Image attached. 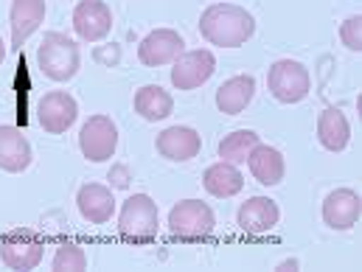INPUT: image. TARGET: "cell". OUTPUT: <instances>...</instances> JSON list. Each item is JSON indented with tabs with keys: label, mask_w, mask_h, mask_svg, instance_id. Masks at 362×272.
I'll return each mask as SVG.
<instances>
[{
	"label": "cell",
	"mask_w": 362,
	"mask_h": 272,
	"mask_svg": "<svg viewBox=\"0 0 362 272\" xmlns=\"http://www.w3.org/2000/svg\"><path fill=\"white\" fill-rule=\"evenodd\" d=\"M199 34L211 45L239 48L256 34V17L236 3H214L199 17Z\"/></svg>",
	"instance_id": "1"
},
{
	"label": "cell",
	"mask_w": 362,
	"mask_h": 272,
	"mask_svg": "<svg viewBox=\"0 0 362 272\" xmlns=\"http://www.w3.org/2000/svg\"><path fill=\"white\" fill-rule=\"evenodd\" d=\"M82 65V54L79 45L59 34V31H48L37 48V68L42 76H48L51 82H71L79 73Z\"/></svg>",
	"instance_id": "2"
},
{
	"label": "cell",
	"mask_w": 362,
	"mask_h": 272,
	"mask_svg": "<svg viewBox=\"0 0 362 272\" xmlns=\"http://www.w3.org/2000/svg\"><path fill=\"white\" fill-rule=\"evenodd\" d=\"M160 211L149 194H135L121 205L118 213V233L129 244H149L158 236Z\"/></svg>",
	"instance_id": "3"
},
{
	"label": "cell",
	"mask_w": 362,
	"mask_h": 272,
	"mask_svg": "<svg viewBox=\"0 0 362 272\" xmlns=\"http://www.w3.org/2000/svg\"><path fill=\"white\" fill-rule=\"evenodd\" d=\"M216 227V216L202 199H182L169 211V230L180 242H205Z\"/></svg>",
	"instance_id": "4"
},
{
	"label": "cell",
	"mask_w": 362,
	"mask_h": 272,
	"mask_svg": "<svg viewBox=\"0 0 362 272\" xmlns=\"http://www.w3.org/2000/svg\"><path fill=\"white\" fill-rule=\"evenodd\" d=\"M267 88L281 104H298L312 90V76L298 59H278L267 71Z\"/></svg>",
	"instance_id": "5"
},
{
	"label": "cell",
	"mask_w": 362,
	"mask_h": 272,
	"mask_svg": "<svg viewBox=\"0 0 362 272\" xmlns=\"http://www.w3.org/2000/svg\"><path fill=\"white\" fill-rule=\"evenodd\" d=\"M42 253H45V244H42L40 233H34L28 227H14L0 236V261L8 270H34L42 261Z\"/></svg>",
	"instance_id": "6"
},
{
	"label": "cell",
	"mask_w": 362,
	"mask_h": 272,
	"mask_svg": "<svg viewBox=\"0 0 362 272\" xmlns=\"http://www.w3.org/2000/svg\"><path fill=\"white\" fill-rule=\"evenodd\" d=\"M79 149L90 163H104L118 149V126L110 115H93L79 132Z\"/></svg>",
	"instance_id": "7"
},
{
	"label": "cell",
	"mask_w": 362,
	"mask_h": 272,
	"mask_svg": "<svg viewBox=\"0 0 362 272\" xmlns=\"http://www.w3.org/2000/svg\"><path fill=\"white\" fill-rule=\"evenodd\" d=\"M79 118V104L71 93L65 90H51L45 93L37 104V121L42 124L45 132L51 135H62L68 132Z\"/></svg>",
	"instance_id": "8"
},
{
	"label": "cell",
	"mask_w": 362,
	"mask_h": 272,
	"mask_svg": "<svg viewBox=\"0 0 362 272\" xmlns=\"http://www.w3.org/2000/svg\"><path fill=\"white\" fill-rule=\"evenodd\" d=\"M214 71H216V57L208 48L182 51L172 68V85L177 90H197L214 76Z\"/></svg>",
	"instance_id": "9"
},
{
	"label": "cell",
	"mask_w": 362,
	"mask_h": 272,
	"mask_svg": "<svg viewBox=\"0 0 362 272\" xmlns=\"http://www.w3.org/2000/svg\"><path fill=\"white\" fill-rule=\"evenodd\" d=\"M182 51H185V40L180 37V31H175V28H155V31H149L141 40L138 59L146 68H160V65L175 62Z\"/></svg>",
	"instance_id": "10"
},
{
	"label": "cell",
	"mask_w": 362,
	"mask_h": 272,
	"mask_svg": "<svg viewBox=\"0 0 362 272\" xmlns=\"http://www.w3.org/2000/svg\"><path fill=\"white\" fill-rule=\"evenodd\" d=\"M74 31L82 42H98L112 31V8L104 0H79L74 8Z\"/></svg>",
	"instance_id": "11"
},
{
	"label": "cell",
	"mask_w": 362,
	"mask_h": 272,
	"mask_svg": "<svg viewBox=\"0 0 362 272\" xmlns=\"http://www.w3.org/2000/svg\"><path fill=\"white\" fill-rule=\"evenodd\" d=\"M323 222L332 230H351L362 216V199L354 188H334L323 199Z\"/></svg>",
	"instance_id": "12"
},
{
	"label": "cell",
	"mask_w": 362,
	"mask_h": 272,
	"mask_svg": "<svg viewBox=\"0 0 362 272\" xmlns=\"http://www.w3.org/2000/svg\"><path fill=\"white\" fill-rule=\"evenodd\" d=\"M155 146H158V155H160V158H166V160H172V163H188V160H194V158L199 155L202 138H199L197 129L177 124V126L163 129V132L158 135Z\"/></svg>",
	"instance_id": "13"
},
{
	"label": "cell",
	"mask_w": 362,
	"mask_h": 272,
	"mask_svg": "<svg viewBox=\"0 0 362 272\" xmlns=\"http://www.w3.org/2000/svg\"><path fill=\"white\" fill-rule=\"evenodd\" d=\"M278 219H281V208H278V202L270 199V196H250L236 211V225L245 233H250V236L270 233L272 227L278 225Z\"/></svg>",
	"instance_id": "14"
},
{
	"label": "cell",
	"mask_w": 362,
	"mask_h": 272,
	"mask_svg": "<svg viewBox=\"0 0 362 272\" xmlns=\"http://www.w3.org/2000/svg\"><path fill=\"white\" fill-rule=\"evenodd\" d=\"M45 0H11L8 8V25H11V48L20 51L23 42L42 25L45 20Z\"/></svg>",
	"instance_id": "15"
},
{
	"label": "cell",
	"mask_w": 362,
	"mask_h": 272,
	"mask_svg": "<svg viewBox=\"0 0 362 272\" xmlns=\"http://www.w3.org/2000/svg\"><path fill=\"white\" fill-rule=\"evenodd\" d=\"M31 160H34V152H31L28 138L17 126L3 124L0 126V169L8 175H20L31 166Z\"/></svg>",
	"instance_id": "16"
},
{
	"label": "cell",
	"mask_w": 362,
	"mask_h": 272,
	"mask_svg": "<svg viewBox=\"0 0 362 272\" xmlns=\"http://www.w3.org/2000/svg\"><path fill=\"white\" fill-rule=\"evenodd\" d=\"M76 208L82 213L85 222L90 225H107L115 213V199H112V191L101 182H88L79 188L76 194Z\"/></svg>",
	"instance_id": "17"
},
{
	"label": "cell",
	"mask_w": 362,
	"mask_h": 272,
	"mask_svg": "<svg viewBox=\"0 0 362 272\" xmlns=\"http://www.w3.org/2000/svg\"><path fill=\"white\" fill-rule=\"evenodd\" d=\"M247 166H250V175L256 177V180L262 182V185H278V182L284 180V175H286V163H284V155L270 146V143H256L253 146V152L247 155V160H245Z\"/></svg>",
	"instance_id": "18"
},
{
	"label": "cell",
	"mask_w": 362,
	"mask_h": 272,
	"mask_svg": "<svg viewBox=\"0 0 362 272\" xmlns=\"http://www.w3.org/2000/svg\"><path fill=\"white\" fill-rule=\"evenodd\" d=\"M253 95H256V76L239 73V76H230L228 82L219 85V90H216V107L225 115H239L242 110H247V104L253 101Z\"/></svg>",
	"instance_id": "19"
},
{
	"label": "cell",
	"mask_w": 362,
	"mask_h": 272,
	"mask_svg": "<svg viewBox=\"0 0 362 272\" xmlns=\"http://www.w3.org/2000/svg\"><path fill=\"white\" fill-rule=\"evenodd\" d=\"M317 141L326 152H343L351 141V126L349 118L343 115V110L337 107H326L317 118Z\"/></svg>",
	"instance_id": "20"
},
{
	"label": "cell",
	"mask_w": 362,
	"mask_h": 272,
	"mask_svg": "<svg viewBox=\"0 0 362 272\" xmlns=\"http://www.w3.org/2000/svg\"><path fill=\"white\" fill-rule=\"evenodd\" d=\"M202 185H205V191H208L211 196L228 199V196H236V194L245 188V177H242V172L236 169V163L219 160V163H214V166L205 169Z\"/></svg>",
	"instance_id": "21"
},
{
	"label": "cell",
	"mask_w": 362,
	"mask_h": 272,
	"mask_svg": "<svg viewBox=\"0 0 362 272\" xmlns=\"http://www.w3.org/2000/svg\"><path fill=\"white\" fill-rule=\"evenodd\" d=\"M132 107H135V112H138L144 121H163V118L172 115L175 98L163 90L160 85H144L141 90L135 93Z\"/></svg>",
	"instance_id": "22"
},
{
	"label": "cell",
	"mask_w": 362,
	"mask_h": 272,
	"mask_svg": "<svg viewBox=\"0 0 362 272\" xmlns=\"http://www.w3.org/2000/svg\"><path fill=\"white\" fill-rule=\"evenodd\" d=\"M256 143H259V135H256L253 129H236V132H230V135H225V138L219 141L216 152H219V158L228 160V163H245Z\"/></svg>",
	"instance_id": "23"
},
{
	"label": "cell",
	"mask_w": 362,
	"mask_h": 272,
	"mask_svg": "<svg viewBox=\"0 0 362 272\" xmlns=\"http://www.w3.org/2000/svg\"><path fill=\"white\" fill-rule=\"evenodd\" d=\"M51 270L54 272H82L88 270V256L79 244L68 242L62 247H57L54 259H51Z\"/></svg>",
	"instance_id": "24"
},
{
	"label": "cell",
	"mask_w": 362,
	"mask_h": 272,
	"mask_svg": "<svg viewBox=\"0 0 362 272\" xmlns=\"http://www.w3.org/2000/svg\"><path fill=\"white\" fill-rule=\"evenodd\" d=\"M340 40L349 51L362 54V14H351L343 25H340Z\"/></svg>",
	"instance_id": "25"
},
{
	"label": "cell",
	"mask_w": 362,
	"mask_h": 272,
	"mask_svg": "<svg viewBox=\"0 0 362 272\" xmlns=\"http://www.w3.org/2000/svg\"><path fill=\"white\" fill-rule=\"evenodd\" d=\"M110 180H115V188H127V185H129V180H127V172H124V169H118L115 175L110 172Z\"/></svg>",
	"instance_id": "26"
},
{
	"label": "cell",
	"mask_w": 362,
	"mask_h": 272,
	"mask_svg": "<svg viewBox=\"0 0 362 272\" xmlns=\"http://www.w3.org/2000/svg\"><path fill=\"white\" fill-rule=\"evenodd\" d=\"M275 270H278V272H286V270L295 272V270H298V259H286V261H281Z\"/></svg>",
	"instance_id": "27"
},
{
	"label": "cell",
	"mask_w": 362,
	"mask_h": 272,
	"mask_svg": "<svg viewBox=\"0 0 362 272\" xmlns=\"http://www.w3.org/2000/svg\"><path fill=\"white\" fill-rule=\"evenodd\" d=\"M6 62V45H3V40H0V65Z\"/></svg>",
	"instance_id": "28"
}]
</instances>
